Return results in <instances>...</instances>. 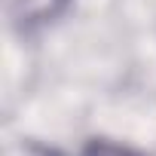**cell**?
<instances>
[{"instance_id":"cell-2","label":"cell","mask_w":156,"mask_h":156,"mask_svg":"<svg viewBox=\"0 0 156 156\" xmlns=\"http://www.w3.org/2000/svg\"><path fill=\"white\" fill-rule=\"evenodd\" d=\"M28 156H61V153H55V150H31Z\"/></svg>"},{"instance_id":"cell-1","label":"cell","mask_w":156,"mask_h":156,"mask_svg":"<svg viewBox=\"0 0 156 156\" xmlns=\"http://www.w3.org/2000/svg\"><path fill=\"white\" fill-rule=\"evenodd\" d=\"M83 156H141V153H135L122 144H113V141H89Z\"/></svg>"}]
</instances>
